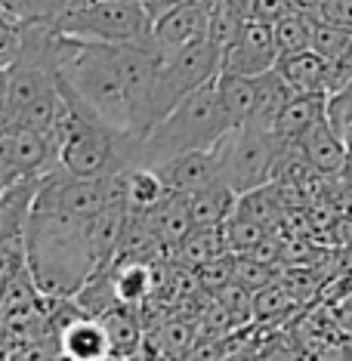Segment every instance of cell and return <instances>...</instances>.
<instances>
[{"instance_id": "obj_1", "label": "cell", "mask_w": 352, "mask_h": 361, "mask_svg": "<svg viewBox=\"0 0 352 361\" xmlns=\"http://www.w3.org/2000/svg\"><path fill=\"white\" fill-rule=\"evenodd\" d=\"M90 226L93 219H75L62 210L44 207L35 198L25 226V262L44 293L75 297L99 269Z\"/></svg>"}, {"instance_id": "obj_2", "label": "cell", "mask_w": 352, "mask_h": 361, "mask_svg": "<svg viewBox=\"0 0 352 361\" xmlns=\"http://www.w3.org/2000/svg\"><path fill=\"white\" fill-rule=\"evenodd\" d=\"M229 130H235V124L229 118L214 78L195 93H189L179 105H174L145 136L124 133V139H121V167H136V164L158 167L174 154L214 149Z\"/></svg>"}, {"instance_id": "obj_3", "label": "cell", "mask_w": 352, "mask_h": 361, "mask_svg": "<svg viewBox=\"0 0 352 361\" xmlns=\"http://www.w3.org/2000/svg\"><path fill=\"white\" fill-rule=\"evenodd\" d=\"M56 71H59V87L65 93H71L84 109L99 114L118 133H130V105L124 84H121L114 44H96V40L59 35Z\"/></svg>"}, {"instance_id": "obj_4", "label": "cell", "mask_w": 352, "mask_h": 361, "mask_svg": "<svg viewBox=\"0 0 352 361\" xmlns=\"http://www.w3.org/2000/svg\"><path fill=\"white\" fill-rule=\"evenodd\" d=\"M53 31L96 44H130L152 35V19L142 0H87L65 13Z\"/></svg>"}, {"instance_id": "obj_5", "label": "cell", "mask_w": 352, "mask_h": 361, "mask_svg": "<svg viewBox=\"0 0 352 361\" xmlns=\"http://www.w3.org/2000/svg\"><path fill=\"white\" fill-rule=\"evenodd\" d=\"M219 179L229 183L238 195L250 192L257 185L272 183L278 164L284 158V142L278 133H263L253 127H235L219 139Z\"/></svg>"}, {"instance_id": "obj_6", "label": "cell", "mask_w": 352, "mask_h": 361, "mask_svg": "<svg viewBox=\"0 0 352 361\" xmlns=\"http://www.w3.org/2000/svg\"><path fill=\"white\" fill-rule=\"evenodd\" d=\"M114 53H118L121 84L130 105V136H145L154 127V90H158L164 50L149 35L130 44H114Z\"/></svg>"}, {"instance_id": "obj_7", "label": "cell", "mask_w": 352, "mask_h": 361, "mask_svg": "<svg viewBox=\"0 0 352 361\" xmlns=\"http://www.w3.org/2000/svg\"><path fill=\"white\" fill-rule=\"evenodd\" d=\"M219 71H223V53L210 44V37L179 47L174 53H164L158 90H154V124L189 93L219 78Z\"/></svg>"}, {"instance_id": "obj_8", "label": "cell", "mask_w": 352, "mask_h": 361, "mask_svg": "<svg viewBox=\"0 0 352 361\" xmlns=\"http://www.w3.org/2000/svg\"><path fill=\"white\" fill-rule=\"evenodd\" d=\"M278 62V44L275 31L263 19H248L238 40L223 53V71L229 75H250L260 78L272 71Z\"/></svg>"}, {"instance_id": "obj_9", "label": "cell", "mask_w": 352, "mask_h": 361, "mask_svg": "<svg viewBox=\"0 0 352 361\" xmlns=\"http://www.w3.org/2000/svg\"><path fill=\"white\" fill-rule=\"evenodd\" d=\"M207 25H210L207 0H189V4H179L170 13H164L161 19L152 22V40L164 53H174L179 47H189L195 40L207 37Z\"/></svg>"}, {"instance_id": "obj_10", "label": "cell", "mask_w": 352, "mask_h": 361, "mask_svg": "<svg viewBox=\"0 0 352 361\" xmlns=\"http://www.w3.org/2000/svg\"><path fill=\"white\" fill-rule=\"evenodd\" d=\"M0 139L6 145L16 176H47L50 170H56L50 142H47L44 133L10 121L6 127H0Z\"/></svg>"}, {"instance_id": "obj_11", "label": "cell", "mask_w": 352, "mask_h": 361, "mask_svg": "<svg viewBox=\"0 0 352 361\" xmlns=\"http://www.w3.org/2000/svg\"><path fill=\"white\" fill-rule=\"evenodd\" d=\"M219 167H223V161H219V145H214V149L183 152V154H174V158L158 164V170H161V176L167 179L170 192H183V195H189L195 188L219 179Z\"/></svg>"}, {"instance_id": "obj_12", "label": "cell", "mask_w": 352, "mask_h": 361, "mask_svg": "<svg viewBox=\"0 0 352 361\" xmlns=\"http://www.w3.org/2000/svg\"><path fill=\"white\" fill-rule=\"evenodd\" d=\"M291 145H297V152L324 176H340V173H346L349 170L346 139L327 124V118L318 121L312 130H306V133H303L297 142H291Z\"/></svg>"}, {"instance_id": "obj_13", "label": "cell", "mask_w": 352, "mask_h": 361, "mask_svg": "<svg viewBox=\"0 0 352 361\" xmlns=\"http://www.w3.org/2000/svg\"><path fill=\"white\" fill-rule=\"evenodd\" d=\"M275 71L288 80V87L293 93H331L334 62L324 59V56H318L315 50L278 56Z\"/></svg>"}, {"instance_id": "obj_14", "label": "cell", "mask_w": 352, "mask_h": 361, "mask_svg": "<svg viewBox=\"0 0 352 361\" xmlns=\"http://www.w3.org/2000/svg\"><path fill=\"white\" fill-rule=\"evenodd\" d=\"M59 346L65 358L75 361H102L111 358L109 334L96 315H78L59 331Z\"/></svg>"}, {"instance_id": "obj_15", "label": "cell", "mask_w": 352, "mask_h": 361, "mask_svg": "<svg viewBox=\"0 0 352 361\" xmlns=\"http://www.w3.org/2000/svg\"><path fill=\"white\" fill-rule=\"evenodd\" d=\"M40 179L44 176H19L0 192V244L25 235Z\"/></svg>"}, {"instance_id": "obj_16", "label": "cell", "mask_w": 352, "mask_h": 361, "mask_svg": "<svg viewBox=\"0 0 352 361\" xmlns=\"http://www.w3.org/2000/svg\"><path fill=\"white\" fill-rule=\"evenodd\" d=\"M99 322L109 334V346L111 358H136L145 355V324H142V309L136 306H114L105 315H99Z\"/></svg>"}, {"instance_id": "obj_17", "label": "cell", "mask_w": 352, "mask_h": 361, "mask_svg": "<svg viewBox=\"0 0 352 361\" xmlns=\"http://www.w3.org/2000/svg\"><path fill=\"white\" fill-rule=\"evenodd\" d=\"M201 334V324L192 318H161L145 327V355L152 358H189Z\"/></svg>"}, {"instance_id": "obj_18", "label": "cell", "mask_w": 352, "mask_h": 361, "mask_svg": "<svg viewBox=\"0 0 352 361\" xmlns=\"http://www.w3.org/2000/svg\"><path fill=\"white\" fill-rule=\"evenodd\" d=\"M186 198H189L192 228H210V226H223L226 219L232 216L241 195L229 183H223V179H214V183L189 192Z\"/></svg>"}, {"instance_id": "obj_19", "label": "cell", "mask_w": 352, "mask_h": 361, "mask_svg": "<svg viewBox=\"0 0 352 361\" xmlns=\"http://www.w3.org/2000/svg\"><path fill=\"white\" fill-rule=\"evenodd\" d=\"M324 118H327V93H293L288 105H284L281 118H278L275 133L291 145Z\"/></svg>"}, {"instance_id": "obj_20", "label": "cell", "mask_w": 352, "mask_h": 361, "mask_svg": "<svg viewBox=\"0 0 352 361\" xmlns=\"http://www.w3.org/2000/svg\"><path fill=\"white\" fill-rule=\"evenodd\" d=\"M223 253H229L223 226L192 228V232L174 247V253H170V262L179 266V269H189V272H195L198 266H204V262H210L217 257H223Z\"/></svg>"}, {"instance_id": "obj_21", "label": "cell", "mask_w": 352, "mask_h": 361, "mask_svg": "<svg viewBox=\"0 0 352 361\" xmlns=\"http://www.w3.org/2000/svg\"><path fill=\"white\" fill-rule=\"evenodd\" d=\"M124 188H127V207L130 213L152 210L170 195L167 179L161 176L158 167L149 164H136V167H124Z\"/></svg>"}, {"instance_id": "obj_22", "label": "cell", "mask_w": 352, "mask_h": 361, "mask_svg": "<svg viewBox=\"0 0 352 361\" xmlns=\"http://www.w3.org/2000/svg\"><path fill=\"white\" fill-rule=\"evenodd\" d=\"M217 87H219V96H223V105H226L229 118H232V124L235 127L248 124V118L253 114V105H257V96H260V78L219 71Z\"/></svg>"}, {"instance_id": "obj_23", "label": "cell", "mask_w": 352, "mask_h": 361, "mask_svg": "<svg viewBox=\"0 0 352 361\" xmlns=\"http://www.w3.org/2000/svg\"><path fill=\"white\" fill-rule=\"evenodd\" d=\"M272 31H275L278 56L312 50V13L291 10L288 16H281L278 22H272Z\"/></svg>"}, {"instance_id": "obj_24", "label": "cell", "mask_w": 352, "mask_h": 361, "mask_svg": "<svg viewBox=\"0 0 352 361\" xmlns=\"http://www.w3.org/2000/svg\"><path fill=\"white\" fill-rule=\"evenodd\" d=\"M223 235H226V247L235 253V257H248V253H257L260 244L269 238V228L260 226L257 219L244 216L235 207V213L223 223Z\"/></svg>"}, {"instance_id": "obj_25", "label": "cell", "mask_w": 352, "mask_h": 361, "mask_svg": "<svg viewBox=\"0 0 352 361\" xmlns=\"http://www.w3.org/2000/svg\"><path fill=\"white\" fill-rule=\"evenodd\" d=\"M207 6H210V25H207V37H210V44L217 47L219 53H226L229 47L238 40L241 35V28H244V16L235 10L229 0H207Z\"/></svg>"}, {"instance_id": "obj_26", "label": "cell", "mask_w": 352, "mask_h": 361, "mask_svg": "<svg viewBox=\"0 0 352 361\" xmlns=\"http://www.w3.org/2000/svg\"><path fill=\"white\" fill-rule=\"evenodd\" d=\"M297 306V297L288 290V284L272 281L269 287L253 293V322L260 324H275L284 315H291V309Z\"/></svg>"}, {"instance_id": "obj_27", "label": "cell", "mask_w": 352, "mask_h": 361, "mask_svg": "<svg viewBox=\"0 0 352 361\" xmlns=\"http://www.w3.org/2000/svg\"><path fill=\"white\" fill-rule=\"evenodd\" d=\"M352 44V28H343V25H334V22H324L312 13V50L324 59L337 62L346 47Z\"/></svg>"}, {"instance_id": "obj_28", "label": "cell", "mask_w": 352, "mask_h": 361, "mask_svg": "<svg viewBox=\"0 0 352 361\" xmlns=\"http://www.w3.org/2000/svg\"><path fill=\"white\" fill-rule=\"evenodd\" d=\"M235 253L229 250V253H223V257H217V259H210V262H204V266H198L195 269V281H198V287H204L207 293H217L223 290V287H229L235 281Z\"/></svg>"}, {"instance_id": "obj_29", "label": "cell", "mask_w": 352, "mask_h": 361, "mask_svg": "<svg viewBox=\"0 0 352 361\" xmlns=\"http://www.w3.org/2000/svg\"><path fill=\"white\" fill-rule=\"evenodd\" d=\"M80 4H87V0H22V13H25V25L35 22V25L56 28V22Z\"/></svg>"}, {"instance_id": "obj_30", "label": "cell", "mask_w": 352, "mask_h": 361, "mask_svg": "<svg viewBox=\"0 0 352 361\" xmlns=\"http://www.w3.org/2000/svg\"><path fill=\"white\" fill-rule=\"evenodd\" d=\"M315 16L324 22H334V25L352 28V0H318Z\"/></svg>"}, {"instance_id": "obj_31", "label": "cell", "mask_w": 352, "mask_h": 361, "mask_svg": "<svg viewBox=\"0 0 352 361\" xmlns=\"http://www.w3.org/2000/svg\"><path fill=\"white\" fill-rule=\"evenodd\" d=\"M291 10H293L291 0H257V4H253V16H250V19H263V22L272 25V22H278L281 16H288Z\"/></svg>"}, {"instance_id": "obj_32", "label": "cell", "mask_w": 352, "mask_h": 361, "mask_svg": "<svg viewBox=\"0 0 352 361\" xmlns=\"http://www.w3.org/2000/svg\"><path fill=\"white\" fill-rule=\"evenodd\" d=\"M13 121V102H10V71L0 68V127Z\"/></svg>"}, {"instance_id": "obj_33", "label": "cell", "mask_w": 352, "mask_h": 361, "mask_svg": "<svg viewBox=\"0 0 352 361\" xmlns=\"http://www.w3.org/2000/svg\"><path fill=\"white\" fill-rule=\"evenodd\" d=\"M349 78H352V44L346 47V53H343L340 59L334 62V75H331V90L343 87V84H346Z\"/></svg>"}, {"instance_id": "obj_34", "label": "cell", "mask_w": 352, "mask_h": 361, "mask_svg": "<svg viewBox=\"0 0 352 361\" xmlns=\"http://www.w3.org/2000/svg\"><path fill=\"white\" fill-rule=\"evenodd\" d=\"M179 4H189V0H142V6H145V13H149V19H161L164 13H170L174 6Z\"/></svg>"}, {"instance_id": "obj_35", "label": "cell", "mask_w": 352, "mask_h": 361, "mask_svg": "<svg viewBox=\"0 0 352 361\" xmlns=\"http://www.w3.org/2000/svg\"><path fill=\"white\" fill-rule=\"evenodd\" d=\"M13 179H19V176H16L13 161H10V154H6V145H4V139H0V192H4Z\"/></svg>"}, {"instance_id": "obj_36", "label": "cell", "mask_w": 352, "mask_h": 361, "mask_svg": "<svg viewBox=\"0 0 352 361\" xmlns=\"http://www.w3.org/2000/svg\"><path fill=\"white\" fill-rule=\"evenodd\" d=\"M229 4H232L235 10L244 16V19H250V16H253V4H257V0H229Z\"/></svg>"}, {"instance_id": "obj_37", "label": "cell", "mask_w": 352, "mask_h": 361, "mask_svg": "<svg viewBox=\"0 0 352 361\" xmlns=\"http://www.w3.org/2000/svg\"><path fill=\"white\" fill-rule=\"evenodd\" d=\"M291 4H293V10H303V13H315L318 0H291Z\"/></svg>"}]
</instances>
